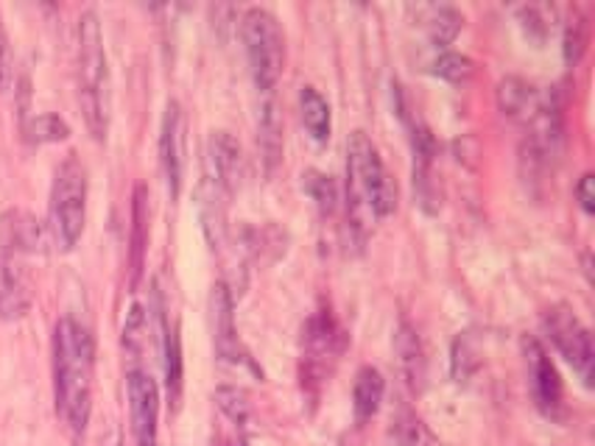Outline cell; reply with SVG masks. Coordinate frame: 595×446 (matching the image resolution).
<instances>
[{
	"label": "cell",
	"instance_id": "6da1fadb",
	"mask_svg": "<svg viewBox=\"0 0 595 446\" xmlns=\"http://www.w3.org/2000/svg\"><path fill=\"white\" fill-rule=\"evenodd\" d=\"M95 341L76 319H62L53 332V385L62 422L73 435H82L93 411Z\"/></svg>",
	"mask_w": 595,
	"mask_h": 446
},
{
	"label": "cell",
	"instance_id": "7a4b0ae2",
	"mask_svg": "<svg viewBox=\"0 0 595 446\" xmlns=\"http://www.w3.org/2000/svg\"><path fill=\"white\" fill-rule=\"evenodd\" d=\"M76 84L84 123L95 139L110 132V64H106L104 34L93 9L82 12L76 31Z\"/></svg>",
	"mask_w": 595,
	"mask_h": 446
},
{
	"label": "cell",
	"instance_id": "3957f363",
	"mask_svg": "<svg viewBox=\"0 0 595 446\" xmlns=\"http://www.w3.org/2000/svg\"><path fill=\"white\" fill-rule=\"evenodd\" d=\"M347 179L352 212L367 209L372 218H389L397 207V185L386 170L378 148L363 132H352L347 143Z\"/></svg>",
	"mask_w": 595,
	"mask_h": 446
},
{
	"label": "cell",
	"instance_id": "277c9868",
	"mask_svg": "<svg viewBox=\"0 0 595 446\" xmlns=\"http://www.w3.org/2000/svg\"><path fill=\"white\" fill-rule=\"evenodd\" d=\"M88 220V170L76 154L64 159L53 174L51 204H48V229L53 246L71 251L82 240Z\"/></svg>",
	"mask_w": 595,
	"mask_h": 446
},
{
	"label": "cell",
	"instance_id": "5b68a950",
	"mask_svg": "<svg viewBox=\"0 0 595 446\" xmlns=\"http://www.w3.org/2000/svg\"><path fill=\"white\" fill-rule=\"evenodd\" d=\"M240 37L255 87L263 95L275 93L286 68V37L277 18L266 9H249L240 20Z\"/></svg>",
	"mask_w": 595,
	"mask_h": 446
},
{
	"label": "cell",
	"instance_id": "8992f818",
	"mask_svg": "<svg viewBox=\"0 0 595 446\" xmlns=\"http://www.w3.org/2000/svg\"><path fill=\"white\" fill-rule=\"evenodd\" d=\"M543 330L551 338L556 352L578 371V377L587 385H593V363H595V349L589 330L576 319L571 308H556L545 310L543 315Z\"/></svg>",
	"mask_w": 595,
	"mask_h": 446
},
{
	"label": "cell",
	"instance_id": "52a82bcc",
	"mask_svg": "<svg viewBox=\"0 0 595 446\" xmlns=\"http://www.w3.org/2000/svg\"><path fill=\"white\" fill-rule=\"evenodd\" d=\"M302 383H321L330 374L339 354L345 352V332L330 310H319L308 319L302 330Z\"/></svg>",
	"mask_w": 595,
	"mask_h": 446
},
{
	"label": "cell",
	"instance_id": "ba28073f",
	"mask_svg": "<svg viewBox=\"0 0 595 446\" xmlns=\"http://www.w3.org/2000/svg\"><path fill=\"white\" fill-rule=\"evenodd\" d=\"M525 369H529V385L537 411L551 422H560L565 416V388H562L560 371L551 363L548 352L537 338H523Z\"/></svg>",
	"mask_w": 595,
	"mask_h": 446
},
{
	"label": "cell",
	"instance_id": "9c48e42d",
	"mask_svg": "<svg viewBox=\"0 0 595 446\" xmlns=\"http://www.w3.org/2000/svg\"><path fill=\"white\" fill-rule=\"evenodd\" d=\"M185 152H187V123L179 101L165 104L163 126H160V168H163L165 187L171 198H179L185 181Z\"/></svg>",
	"mask_w": 595,
	"mask_h": 446
},
{
	"label": "cell",
	"instance_id": "30bf717a",
	"mask_svg": "<svg viewBox=\"0 0 595 446\" xmlns=\"http://www.w3.org/2000/svg\"><path fill=\"white\" fill-rule=\"evenodd\" d=\"M240 179V145L229 132H213L207 143L205 181L202 193L227 201Z\"/></svg>",
	"mask_w": 595,
	"mask_h": 446
},
{
	"label": "cell",
	"instance_id": "8fae6325",
	"mask_svg": "<svg viewBox=\"0 0 595 446\" xmlns=\"http://www.w3.org/2000/svg\"><path fill=\"white\" fill-rule=\"evenodd\" d=\"M129 413H132V433L137 446H160V391L154 377L143 369H132L126 377Z\"/></svg>",
	"mask_w": 595,
	"mask_h": 446
},
{
	"label": "cell",
	"instance_id": "7c38bea8",
	"mask_svg": "<svg viewBox=\"0 0 595 446\" xmlns=\"http://www.w3.org/2000/svg\"><path fill=\"white\" fill-rule=\"evenodd\" d=\"M211 324H213V343H216L218 357L227 363L252 365L244 343H240L238 330H235V302L233 293L224 282L213 284L211 293Z\"/></svg>",
	"mask_w": 595,
	"mask_h": 446
},
{
	"label": "cell",
	"instance_id": "4fadbf2b",
	"mask_svg": "<svg viewBox=\"0 0 595 446\" xmlns=\"http://www.w3.org/2000/svg\"><path fill=\"white\" fill-rule=\"evenodd\" d=\"M31 308V282L25 257L18 251H0V319L18 321Z\"/></svg>",
	"mask_w": 595,
	"mask_h": 446
},
{
	"label": "cell",
	"instance_id": "5bb4252c",
	"mask_svg": "<svg viewBox=\"0 0 595 446\" xmlns=\"http://www.w3.org/2000/svg\"><path fill=\"white\" fill-rule=\"evenodd\" d=\"M154 313H157V330L160 343H163V369H165V388H168L171 407H179L182 400V341H179V326L168 321V310H165L163 293H154Z\"/></svg>",
	"mask_w": 595,
	"mask_h": 446
},
{
	"label": "cell",
	"instance_id": "9a60e30c",
	"mask_svg": "<svg viewBox=\"0 0 595 446\" xmlns=\"http://www.w3.org/2000/svg\"><path fill=\"white\" fill-rule=\"evenodd\" d=\"M148 251V190L146 185L135 187L132 196V232H129V284L132 290L141 284L143 266Z\"/></svg>",
	"mask_w": 595,
	"mask_h": 446
},
{
	"label": "cell",
	"instance_id": "2e32d148",
	"mask_svg": "<svg viewBox=\"0 0 595 446\" xmlns=\"http://www.w3.org/2000/svg\"><path fill=\"white\" fill-rule=\"evenodd\" d=\"M394 352L409 388L422 391V385H425V352H422L420 335H417V330L409 321H400V326H397Z\"/></svg>",
	"mask_w": 595,
	"mask_h": 446
},
{
	"label": "cell",
	"instance_id": "e0dca14e",
	"mask_svg": "<svg viewBox=\"0 0 595 446\" xmlns=\"http://www.w3.org/2000/svg\"><path fill=\"white\" fill-rule=\"evenodd\" d=\"M543 95L545 93H540L537 87H532V84L523 82V79H503V82L497 84V106H501L503 115L517 123H525L540 110Z\"/></svg>",
	"mask_w": 595,
	"mask_h": 446
},
{
	"label": "cell",
	"instance_id": "ac0fdd59",
	"mask_svg": "<svg viewBox=\"0 0 595 446\" xmlns=\"http://www.w3.org/2000/svg\"><path fill=\"white\" fill-rule=\"evenodd\" d=\"M257 143H260L263 159H266V170L271 174L283 157V121L271 93L266 95V101L260 104V112H257Z\"/></svg>",
	"mask_w": 595,
	"mask_h": 446
},
{
	"label": "cell",
	"instance_id": "d6986e66",
	"mask_svg": "<svg viewBox=\"0 0 595 446\" xmlns=\"http://www.w3.org/2000/svg\"><path fill=\"white\" fill-rule=\"evenodd\" d=\"M383 374L372 365H363L356 374V385H352V411H356L358 424L372 422L375 413L380 411V402H383Z\"/></svg>",
	"mask_w": 595,
	"mask_h": 446
},
{
	"label": "cell",
	"instance_id": "ffe728a7",
	"mask_svg": "<svg viewBox=\"0 0 595 446\" xmlns=\"http://www.w3.org/2000/svg\"><path fill=\"white\" fill-rule=\"evenodd\" d=\"M299 115H302L305 128H308L310 137L316 143H327L330 139V128H334V112L330 104L325 101V95L316 87H302L299 90Z\"/></svg>",
	"mask_w": 595,
	"mask_h": 446
},
{
	"label": "cell",
	"instance_id": "44dd1931",
	"mask_svg": "<svg viewBox=\"0 0 595 446\" xmlns=\"http://www.w3.org/2000/svg\"><path fill=\"white\" fill-rule=\"evenodd\" d=\"M464 18L453 7H425L422 9V29L433 48H448L459 37Z\"/></svg>",
	"mask_w": 595,
	"mask_h": 446
},
{
	"label": "cell",
	"instance_id": "7402d4cb",
	"mask_svg": "<svg viewBox=\"0 0 595 446\" xmlns=\"http://www.w3.org/2000/svg\"><path fill=\"white\" fill-rule=\"evenodd\" d=\"M23 132H25V139L37 145L62 143V139L71 137V126H68V123H64L59 115H53V112H42V115L25 121Z\"/></svg>",
	"mask_w": 595,
	"mask_h": 446
},
{
	"label": "cell",
	"instance_id": "603a6c76",
	"mask_svg": "<svg viewBox=\"0 0 595 446\" xmlns=\"http://www.w3.org/2000/svg\"><path fill=\"white\" fill-rule=\"evenodd\" d=\"M431 73L442 82L468 84L473 79V62L468 56H461V53L444 51L431 62Z\"/></svg>",
	"mask_w": 595,
	"mask_h": 446
},
{
	"label": "cell",
	"instance_id": "cb8c5ba5",
	"mask_svg": "<svg viewBox=\"0 0 595 446\" xmlns=\"http://www.w3.org/2000/svg\"><path fill=\"white\" fill-rule=\"evenodd\" d=\"M216 402L218 407H222L224 416H227L233 424L244 427V424L249 422L252 405L249 394H246L244 388H238V385H222V388L216 391Z\"/></svg>",
	"mask_w": 595,
	"mask_h": 446
},
{
	"label": "cell",
	"instance_id": "d4e9b609",
	"mask_svg": "<svg viewBox=\"0 0 595 446\" xmlns=\"http://www.w3.org/2000/svg\"><path fill=\"white\" fill-rule=\"evenodd\" d=\"M302 187L305 193L314 198V204L319 207L321 215L334 212L336 201H339V193H336V185L330 176L319 174V170H308V174L302 176Z\"/></svg>",
	"mask_w": 595,
	"mask_h": 446
},
{
	"label": "cell",
	"instance_id": "484cf974",
	"mask_svg": "<svg viewBox=\"0 0 595 446\" xmlns=\"http://www.w3.org/2000/svg\"><path fill=\"white\" fill-rule=\"evenodd\" d=\"M450 365H453V380L455 383H470L473 380V374L479 371L481 360H479V349L473 346V341H470L468 335L455 338L453 343V360H450Z\"/></svg>",
	"mask_w": 595,
	"mask_h": 446
},
{
	"label": "cell",
	"instance_id": "4316f807",
	"mask_svg": "<svg viewBox=\"0 0 595 446\" xmlns=\"http://www.w3.org/2000/svg\"><path fill=\"white\" fill-rule=\"evenodd\" d=\"M397 446H442L437 435L414 416L406 411L403 416L397 418Z\"/></svg>",
	"mask_w": 595,
	"mask_h": 446
},
{
	"label": "cell",
	"instance_id": "83f0119b",
	"mask_svg": "<svg viewBox=\"0 0 595 446\" xmlns=\"http://www.w3.org/2000/svg\"><path fill=\"white\" fill-rule=\"evenodd\" d=\"M587 48V25L582 18H573L565 29V62L576 64Z\"/></svg>",
	"mask_w": 595,
	"mask_h": 446
},
{
	"label": "cell",
	"instance_id": "f1b7e54d",
	"mask_svg": "<svg viewBox=\"0 0 595 446\" xmlns=\"http://www.w3.org/2000/svg\"><path fill=\"white\" fill-rule=\"evenodd\" d=\"M12 82V45H9V34L3 29V18H0V93Z\"/></svg>",
	"mask_w": 595,
	"mask_h": 446
},
{
	"label": "cell",
	"instance_id": "f546056e",
	"mask_svg": "<svg viewBox=\"0 0 595 446\" xmlns=\"http://www.w3.org/2000/svg\"><path fill=\"white\" fill-rule=\"evenodd\" d=\"M576 198L578 207L584 209L587 215L595 212V190H593V174H584L576 185Z\"/></svg>",
	"mask_w": 595,
	"mask_h": 446
},
{
	"label": "cell",
	"instance_id": "4dcf8cb0",
	"mask_svg": "<svg viewBox=\"0 0 595 446\" xmlns=\"http://www.w3.org/2000/svg\"><path fill=\"white\" fill-rule=\"evenodd\" d=\"M106 446H121V440H117V438H115V440H112V444H106Z\"/></svg>",
	"mask_w": 595,
	"mask_h": 446
}]
</instances>
